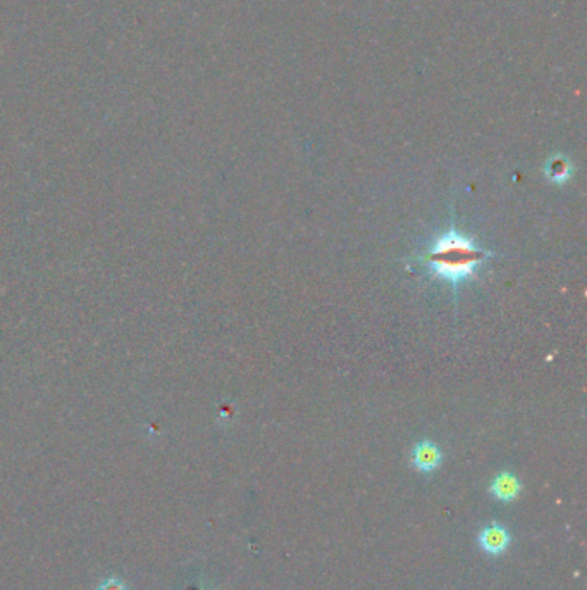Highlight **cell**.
<instances>
[{"instance_id": "277c9868", "label": "cell", "mask_w": 587, "mask_h": 590, "mask_svg": "<svg viewBox=\"0 0 587 590\" xmlns=\"http://www.w3.org/2000/svg\"><path fill=\"white\" fill-rule=\"evenodd\" d=\"M491 494L503 503H510V501L517 499V496L521 494V482L512 473H500L491 483Z\"/></svg>"}, {"instance_id": "7a4b0ae2", "label": "cell", "mask_w": 587, "mask_h": 590, "mask_svg": "<svg viewBox=\"0 0 587 590\" xmlns=\"http://www.w3.org/2000/svg\"><path fill=\"white\" fill-rule=\"evenodd\" d=\"M441 459H443V454L440 447L429 440L419 442L412 451V465L422 473L434 471L441 465Z\"/></svg>"}, {"instance_id": "8992f818", "label": "cell", "mask_w": 587, "mask_h": 590, "mask_svg": "<svg viewBox=\"0 0 587 590\" xmlns=\"http://www.w3.org/2000/svg\"><path fill=\"white\" fill-rule=\"evenodd\" d=\"M97 590H128V585L119 578H105Z\"/></svg>"}, {"instance_id": "5b68a950", "label": "cell", "mask_w": 587, "mask_h": 590, "mask_svg": "<svg viewBox=\"0 0 587 590\" xmlns=\"http://www.w3.org/2000/svg\"><path fill=\"white\" fill-rule=\"evenodd\" d=\"M544 173H546V178L550 180L551 183H554V185H563V183H567L568 180H570L572 164L565 157L558 155V157H553L548 161Z\"/></svg>"}, {"instance_id": "6da1fadb", "label": "cell", "mask_w": 587, "mask_h": 590, "mask_svg": "<svg viewBox=\"0 0 587 590\" xmlns=\"http://www.w3.org/2000/svg\"><path fill=\"white\" fill-rule=\"evenodd\" d=\"M487 257L489 252L480 249L473 238L451 228L433 240L422 261L434 278L457 288L476 277Z\"/></svg>"}, {"instance_id": "3957f363", "label": "cell", "mask_w": 587, "mask_h": 590, "mask_svg": "<svg viewBox=\"0 0 587 590\" xmlns=\"http://www.w3.org/2000/svg\"><path fill=\"white\" fill-rule=\"evenodd\" d=\"M479 544L487 554H501L508 549L510 535H508V530L503 526L491 525L480 532Z\"/></svg>"}]
</instances>
